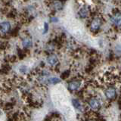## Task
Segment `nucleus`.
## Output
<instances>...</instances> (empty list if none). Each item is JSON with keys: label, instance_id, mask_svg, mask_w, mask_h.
Returning <instances> with one entry per match:
<instances>
[{"label": "nucleus", "instance_id": "12", "mask_svg": "<svg viewBox=\"0 0 121 121\" xmlns=\"http://www.w3.org/2000/svg\"><path fill=\"white\" fill-rule=\"evenodd\" d=\"M52 5H53V7H54V9L56 11L61 10L63 8V4L61 2L59 1V0H55V1H54L52 3Z\"/></svg>", "mask_w": 121, "mask_h": 121}, {"label": "nucleus", "instance_id": "19", "mask_svg": "<svg viewBox=\"0 0 121 121\" xmlns=\"http://www.w3.org/2000/svg\"><path fill=\"white\" fill-rule=\"evenodd\" d=\"M50 21L52 23H56V22H58V19L56 17H52L51 19H50Z\"/></svg>", "mask_w": 121, "mask_h": 121}, {"label": "nucleus", "instance_id": "3", "mask_svg": "<svg viewBox=\"0 0 121 121\" xmlns=\"http://www.w3.org/2000/svg\"><path fill=\"white\" fill-rule=\"evenodd\" d=\"M88 104L90 108L93 110V111H97V110H98L101 107L100 101L96 98H91L88 102Z\"/></svg>", "mask_w": 121, "mask_h": 121}, {"label": "nucleus", "instance_id": "11", "mask_svg": "<svg viewBox=\"0 0 121 121\" xmlns=\"http://www.w3.org/2000/svg\"><path fill=\"white\" fill-rule=\"evenodd\" d=\"M60 82V79L58 77H48L47 78V81L46 83L50 85H55L58 84Z\"/></svg>", "mask_w": 121, "mask_h": 121}, {"label": "nucleus", "instance_id": "2", "mask_svg": "<svg viewBox=\"0 0 121 121\" xmlns=\"http://www.w3.org/2000/svg\"><path fill=\"white\" fill-rule=\"evenodd\" d=\"M101 24H102V21L101 20V18L98 17H95L92 19L90 23V29L92 31H96V30L100 29Z\"/></svg>", "mask_w": 121, "mask_h": 121}, {"label": "nucleus", "instance_id": "17", "mask_svg": "<svg viewBox=\"0 0 121 121\" xmlns=\"http://www.w3.org/2000/svg\"><path fill=\"white\" fill-rule=\"evenodd\" d=\"M19 71L22 73H26V72L27 71V67L24 66V65L21 66L20 67H19Z\"/></svg>", "mask_w": 121, "mask_h": 121}, {"label": "nucleus", "instance_id": "7", "mask_svg": "<svg viewBox=\"0 0 121 121\" xmlns=\"http://www.w3.org/2000/svg\"><path fill=\"white\" fill-rule=\"evenodd\" d=\"M104 94L106 98H108V99H113L116 97L117 95L116 89L114 88H113V87H109V88H108L105 90Z\"/></svg>", "mask_w": 121, "mask_h": 121}, {"label": "nucleus", "instance_id": "21", "mask_svg": "<svg viewBox=\"0 0 121 121\" xmlns=\"http://www.w3.org/2000/svg\"><path fill=\"white\" fill-rule=\"evenodd\" d=\"M0 113H1V112H0Z\"/></svg>", "mask_w": 121, "mask_h": 121}, {"label": "nucleus", "instance_id": "15", "mask_svg": "<svg viewBox=\"0 0 121 121\" xmlns=\"http://www.w3.org/2000/svg\"><path fill=\"white\" fill-rule=\"evenodd\" d=\"M17 55H18V58L21 60H22L25 57V52L24 51H22L21 49L17 48Z\"/></svg>", "mask_w": 121, "mask_h": 121}, {"label": "nucleus", "instance_id": "9", "mask_svg": "<svg viewBox=\"0 0 121 121\" xmlns=\"http://www.w3.org/2000/svg\"><path fill=\"white\" fill-rule=\"evenodd\" d=\"M89 13V9L88 6H86V5L81 7L78 11L79 16L82 18H86L88 17Z\"/></svg>", "mask_w": 121, "mask_h": 121}, {"label": "nucleus", "instance_id": "1", "mask_svg": "<svg viewBox=\"0 0 121 121\" xmlns=\"http://www.w3.org/2000/svg\"><path fill=\"white\" fill-rule=\"evenodd\" d=\"M11 30V26L9 21H3L0 23V34L1 35H6L9 33Z\"/></svg>", "mask_w": 121, "mask_h": 121}, {"label": "nucleus", "instance_id": "13", "mask_svg": "<svg viewBox=\"0 0 121 121\" xmlns=\"http://www.w3.org/2000/svg\"><path fill=\"white\" fill-rule=\"evenodd\" d=\"M7 17L9 18H11V19H14L17 17V11L16 10H11L9 11V12H8V14H6Z\"/></svg>", "mask_w": 121, "mask_h": 121}, {"label": "nucleus", "instance_id": "16", "mask_svg": "<svg viewBox=\"0 0 121 121\" xmlns=\"http://www.w3.org/2000/svg\"><path fill=\"white\" fill-rule=\"evenodd\" d=\"M18 32H19V27L18 26H16V27H14V29H12L11 32V35L12 36H16L18 35Z\"/></svg>", "mask_w": 121, "mask_h": 121}, {"label": "nucleus", "instance_id": "14", "mask_svg": "<svg viewBox=\"0 0 121 121\" xmlns=\"http://www.w3.org/2000/svg\"><path fill=\"white\" fill-rule=\"evenodd\" d=\"M9 46V44L8 42L5 41V42H2V43H0V50H6L8 48V47Z\"/></svg>", "mask_w": 121, "mask_h": 121}, {"label": "nucleus", "instance_id": "10", "mask_svg": "<svg viewBox=\"0 0 121 121\" xmlns=\"http://www.w3.org/2000/svg\"><path fill=\"white\" fill-rule=\"evenodd\" d=\"M72 104H73V108L77 110H79V111H82L83 110V107L81 104V102L78 99H77V98H73V99L72 100Z\"/></svg>", "mask_w": 121, "mask_h": 121}, {"label": "nucleus", "instance_id": "5", "mask_svg": "<svg viewBox=\"0 0 121 121\" xmlns=\"http://www.w3.org/2000/svg\"><path fill=\"white\" fill-rule=\"evenodd\" d=\"M80 86H81V81L78 80V79L72 80L68 83V89L70 91H72V92L78 90Z\"/></svg>", "mask_w": 121, "mask_h": 121}, {"label": "nucleus", "instance_id": "18", "mask_svg": "<svg viewBox=\"0 0 121 121\" xmlns=\"http://www.w3.org/2000/svg\"><path fill=\"white\" fill-rule=\"evenodd\" d=\"M48 24L47 22L44 23V30H43V33H46L48 31Z\"/></svg>", "mask_w": 121, "mask_h": 121}, {"label": "nucleus", "instance_id": "20", "mask_svg": "<svg viewBox=\"0 0 121 121\" xmlns=\"http://www.w3.org/2000/svg\"><path fill=\"white\" fill-rule=\"evenodd\" d=\"M89 121H92V120H89Z\"/></svg>", "mask_w": 121, "mask_h": 121}, {"label": "nucleus", "instance_id": "8", "mask_svg": "<svg viewBox=\"0 0 121 121\" xmlns=\"http://www.w3.org/2000/svg\"><path fill=\"white\" fill-rule=\"evenodd\" d=\"M21 45L24 48L26 49L33 46V40L30 37L26 36L21 41Z\"/></svg>", "mask_w": 121, "mask_h": 121}, {"label": "nucleus", "instance_id": "6", "mask_svg": "<svg viewBox=\"0 0 121 121\" xmlns=\"http://www.w3.org/2000/svg\"><path fill=\"white\" fill-rule=\"evenodd\" d=\"M47 63L51 67H55L58 64V58L54 54H51L47 57Z\"/></svg>", "mask_w": 121, "mask_h": 121}, {"label": "nucleus", "instance_id": "4", "mask_svg": "<svg viewBox=\"0 0 121 121\" xmlns=\"http://www.w3.org/2000/svg\"><path fill=\"white\" fill-rule=\"evenodd\" d=\"M111 21L116 26H121V12H116L111 17Z\"/></svg>", "mask_w": 121, "mask_h": 121}]
</instances>
